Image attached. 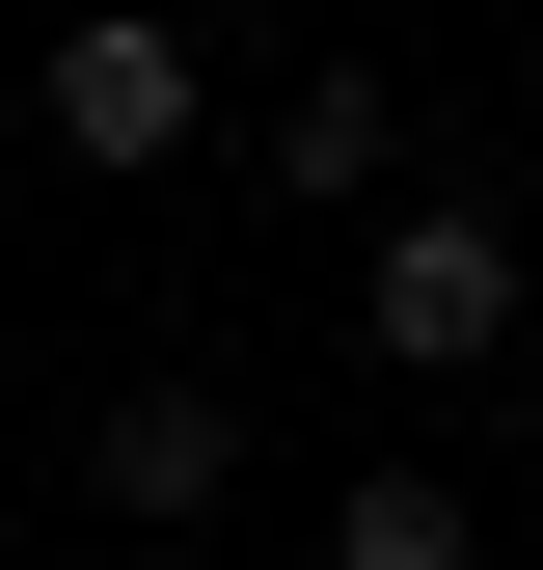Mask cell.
I'll list each match as a JSON object with an SVG mask.
<instances>
[{"instance_id":"cell-1","label":"cell","mask_w":543,"mask_h":570,"mask_svg":"<svg viewBox=\"0 0 543 570\" xmlns=\"http://www.w3.org/2000/svg\"><path fill=\"white\" fill-rule=\"evenodd\" d=\"M354 353H381V381H490V353H516V245L462 218V190H435V218H381V272H354Z\"/></svg>"},{"instance_id":"cell-2","label":"cell","mask_w":543,"mask_h":570,"mask_svg":"<svg viewBox=\"0 0 543 570\" xmlns=\"http://www.w3.org/2000/svg\"><path fill=\"white\" fill-rule=\"evenodd\" d=\"M190 136H218V82H190V28H136V0H109V28H55V164H190Z\"/></svg>"},{"instance_id":"cell-3","label":"cell","mask_w":543,"mask_h":570,"mask_svg":"<svg viewBox=\"0 0 543 570\" xmlns=\"http://www.w3.org/2000/svg\"><path fill=\"white\" fill-rule=\"evenodd\" d=\"M82 489H109L136 543H190V517H218V489H245V407H218V381H190V353H164V381H109V407H82Z\"/></svg>"},{"instance_id":"cell-4","label":"cell","mask_w":543,"mask_h":570,"mask_svg":"<svg viewBox=\"0 0 543 570\" xmlns=\"http://www.w3.org/2000/svg\"><path fill=\"white\" fill-rule=\"evenodd\" d=\"M245 164L299 190V218H326V190H407V82H381V55H326L299 109H245Z\"/></svg>"},{"instance_id":"cell-5","label":"cell","mask_w":543,"mask_h":570,"mask_svg":"<svg viewBox=\"0 0 543 570\" xmlns=\"http://www.w3.org/2000/svg\"><path fill=\"white\" fill-rule=\"evenodd\" d=\"M326 570H490V489L462 462H354L326 489Z\"/></svg>"},{"instance_id":"cell-6","label":"cell","mask_w":543,"mask_h":570,"mask_svg":"<svg viewBox=\"0 0 543 570\" xmlns=\"http://www.w3.org/2000/svg\"><path fill=\"white\" fill-rule=\"evenodd\" d=\"M136 570H218V543H136Z\"/></svg>"},{"instance_id":"cell-7","label":"cell","mask_w":543,"mask_h":570,"mask_svg":"<svg viewBox=\"0 0 543 570\" xmlns=\"http://www.w3.org/2000/svg\"><path fill=\"white\" fill-rule=\"evenodd\" d=\"M516 28H543V0H516Z\"/></svg>"}]
</instances>
